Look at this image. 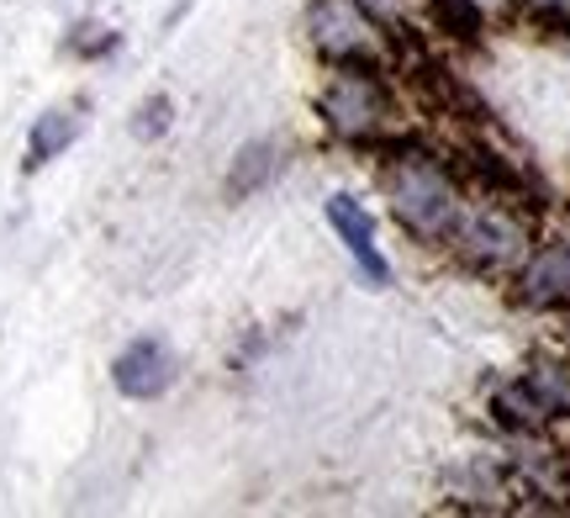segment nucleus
I'll use <instances>...</instances> for the list:
<instances>
[{
  "label": "nucleus",
  "instance_id": "1",
  "mask_svg": "<svg viewBox=\"0 0 570 518\" xmlns=\"http://www.w3.org/2000/svg\"><path fill=\"white\" fill-rule=\"evenodd\" d=\"M375 159V186L386 196L391 223L407 233L423 250H444L460 212H465V186L454 180L449 154L439 138L412 133V127H391L381 144L370 148Z\"/></svg>",
  "mask_w": 570,
  "mask_h": 518
},
{
  "label": "nucleus",
  "instance_id": "2",
  "mask_svg": "<svg viewBox=\"0 0 570 518\" xmlns=\"http://www.w3.org/2000/svg\"><path fill=\"white\" fill-rule=\"evenodd\" d=\"M312 111L333 144L370 154L391 127H402V80L391 69H327Z\"/></svg>",
  "mask_w": 570,
  "mask_h": 518
},
{
  "label": "nucleus",
  "instance_id": "3",
  "mask_svg": "<svg viewBox=\"0 0 570 518\" xmlns=\"http://www.w3.org/2000/svg\"><path fill=\"white\" fill-rule=\"evenodd\" d=\"M533 250V217L512 202H497V196H481V202H465L460 223L449 233L444 254L454 265L475 275V281H512V270L529 260Z\"/></svg>",
  "mask_w": 570,
  "mask_h": 518
},
{
  "label": "nucleus",
  "instance_id": "4",
  "mask_svg": "<svg viewBox=\"0 0 570 518\" xmlns=\"http://www.w3.org/2000/svg\"><path fill=\"white\" fill-rule=\"evenodd\" d=\"M306 42L323 69H391V38L381 21H370L354 0H312L306 6Z\"/></svg>",
  "mask_w": 570,
  "mask_h": 518
},
{
  "label": "nucleus",
  "instance_id": "5",
  "mask_svg": "<svg viewBox=\"0 0 570 518\" xmlns=\"http://www.w3.org/2000/svg\"><path fill=\"white\" fill-rule=\"evenodd\" d=\"M512 302L523 312H566L570 307V238H550L529 250L512 270Z\"/></svg>",
  "mask_w": 570,
  "mask_h": 518
},
{
  "label": "nucleus",
  "instance_id": "6",
  "mask_svg": "<svg viewBox=\"0 0 570 518\" xmlns=\"http://www.w3.org/2000/svg\"><path fill=\"white\" fill-rule=\"evenodd\" d=\"M180 375V360L164 339H132L117 360H111V387L127 397V402H154L175 387Z\"/></svg>",
  "mask_w": 570,
  "mask_h": 518
},
{
  "label": "nucleus",
  "instance_id": "7",
  "mask_svg": "<svg viewBox=\"0 0 570 518\" xmlns=\"http://www.w3.org/2000/svg\"><path fill=\"white\" fill-rule=\"evenodd\" d=\"M327 228L338 233V244L348 250V260L365 270L370 286H391V260L381 254V244H375V223H370V212L360 196H348V190H338L333 202H327Z\"/></svg>",
  "mask_w": 570,
  "mask_h": 518
},
{
  "label": "nucleus",
  "instance_id": "8",
  "mask_svg": "<svg viewBox=\"0 0 570 518\" xmlns=\"http://www.w3.org/2000/svg\"><path fill=\"white\" fill-rule=\"evenodd\" d=\"M423 27L449 48H481L487 42V0H423Z\"/></svg>",
  "mask_w": 570,
  "mask_h": 518
},
{
  "label": "nucleus",
  "instance_id": "9",
  "mask_svg": "<svg viewBox=\"0 0 570 518\" xmlns=\"http://www.w3.org/2000/svg\"><path fill=\"white\" fill-rule=\"evenodd\" d=\"M281 159L285 148L275 144V138H254V144H244L238 154H233V165H227V202H248V196H259V190L281 175Z\"/></svg>",
  "mask_w": 570,
  "mask_h": 518
},
{
  "label": "nucleus",
  "instance_id": "10",
  "mask_svg": "<svg viewBox=\"0 0 570 518\" xmlns=\"http://www.w3.org/2000/svg\"><path fill=\"white\" fill-rule=\"evenodd\" d=\"M80 138V111H69V106H53V111H42L32 133H27V159L21 169L27 175H38L42 165H53L59 154H69V144Z\"/></svg>",
  "mask_w": 570,
  "mask_h": 518
},
{
  "label": "nucleus",
  "instance_id": "11",
  "mask_svg": "<svg viewBox=\"0 0 570 518\" xmlns=\"http://www.w3.org/2000/svg\"><path fill=\"white\" fill-rule=\"evenodd\" d=\"M117 32H111V27H101V21H80V27H75V32H69V42H63V48H69V53H75V59H106V53H117Z\"/></svg>",
  "mask_w": 570,
  "mask_h": 518
},
{
  "label": "nucleus",
  "instance_id": "12",
  "mask_svg": "<svg viewBox=\"0 0 570 518\" xmlns=\"http://www.w3.org/2000/svg\"><path fill=\"white\" fill-rule=\"evenodd\" d=\"M518 11H523V21L539 27V32L570 38V0H518Z\"/></svg>",
  "mask_w": 570,
  "mask_h": 518
},
{
  "label": "nucleus",
  "instance_id": "13",
  "mask_svg": "<svg viewBox=\"0 0 570 518\" xmlns=\"http://www.w3.org/2000/svg\"><path fill=\"white\" fill-rule=\"evenodd\" d=\"M169 127H175V101H169V96H148V101L138 106V117H132V133H138L142 144L164 138Z\"/></svg>",
  "mask_w": 570,
  "mask_h": 518
}]
</instances>
